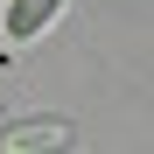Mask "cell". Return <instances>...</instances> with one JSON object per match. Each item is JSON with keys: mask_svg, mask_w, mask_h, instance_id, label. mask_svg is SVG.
Wrapping results in <instances>:
<instances>
[{"mask_svg": "<svg viewBox=\"0 0 154 154\" xmlns=\"http://www.w3.org/2000/svg\"><path fill=\"white\" fill-rule=\"evenodd\" d=\"M70 119H7L0 126V154H63Z\"/></svg>", "mask_w": 154, "mask_h": 154, "instance_id": "cell-1", "label": "cell"}, {"mask_svg": "<svg viewBox=\"0 0 154 154\" xmlns=\"http://www.w3.org/2000/svg\"><path fill=\"white\" fill-rule=\"evenodd\" d=\"M70 7V0H7V14H0V35L7 42H35L56 28V14Z\"/></svg>", "mask_w": 154, "mask_h": 154, "instance_id": "cell-2", "label": "cell"}]
</instances>
